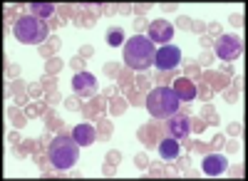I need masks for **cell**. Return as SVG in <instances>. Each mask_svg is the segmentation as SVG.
Instances as JSON below:
<instances>
[{"label": "cell", "instance_id": "1", "mask_svg": "<svg viewBox=\"0 0 248 181\" xmlns=\"http://www.w3.org/2000/svg\"><path fill=\"white\" fill-rule=\"evenodd\" d=\"M124 65L137 70V72H144V70H149L154 65V43L149 37H144V35H132L127 43H124Z\"/></svg>", "mask_w": 248, "mask_h": 181}, {"label": "cell", "instance_id": "2", "mask_svg": "<svg viewBox=\"0 0 248 181\" xmlns=\"http://www.w3.org/2000/svg\"><path fill=\"white\" fill-rule=\"evenodd\" d=\"M47 156H50V164L60 171L65 169H72L79 159V144L75 142L72 136H65L60 134L50 142V149H47Z\"/></svg>", "mask_w": 248, "mask_h": 181}, {"label": "cell", "instance_id": "3", "mask_svg": "<svg viewBox=\"0 0 248 181\" xmlns=\"http://www.w3.org/2000/svg\"><path fill=\"white\" fill-rule=\"evenodd\" d=\"M147 109L154 119H169L179 112V97L169 87H156L147 94Z\"/></svg>", "mask_w": 248, "mask_h": 181}, {"label": "cell", "instance_id": "4", "mask_svg": "<svg viewBox=\"0 0 248 181\" xmlns=\"http://www.w3.org/2000/svg\"><path fill=\"white\" fill-rule=\"evenodd\" d=\"M47 25H45V20H40L35 15H23L15 23L13 28V35L17 43H23V45H40V43H45V37H47Z\"/></svg>", "mask_w": 248, "mask_h": 181}, {"label": "cell", "instance_id": "5", "mask_svg": "<svg viewBox=\"0 0 248 181\" xmlns=\"http://www.w3.org/2000/svg\"><path fill=\"white\" fill-rule=\"evenodd\" d=\"M214 50H216V55H218L221 60H226V62H233V60H238L241 52H243V43H241L238 35H223V37L216 40Z\"/></svg>", "mask_w": 248, "mask_h": 181}, {"label": "cell", "instance_id": "6", "mask_svg": "<svg viewBox=\"0 0 248 181\" xmlns=\"http://www.w3.org/2000/svg\"><path fill=\"white\" fill-rule=\"evenodd\" d=\"M179 62H181V50L174 45H161L154 55V67L161 72H169V70L179 67Z\"/></svg>", "mask_w": 248, "mask_h": 181}, {"label": "cell", "instance_id": "7", "mask_svg": "<svg viewBox=\"0 0 248 181\" xmlns=\"http://www.w3.org/2000/svg\"><path fill=\"white\" fill-rule=\"evenodd\" d=\"M72 92L77 97H92L97 92V77L90 72H79L72 77Z\"/></svg>", "mask_w": 248, "mask_h": 181}, {"label": "cell", "instance_id": "8", "mask_svg": "<svg viewBox=\"0 0 248 181\" xmlns=\"http://www.w3.org/2000/svg\"><path fill=\"white\" fill-rule=\"evenodd\" d=\"M174 37V25L169 23V20H154V23L149 25V40L152 43H169V40Z\"/></svg>", "mask_w": 248, "mask_h": 181}, {"label": "cell", "instance_id": "9", "mask_svg": "<svg viewBox=\"0 0 248 181\" xmlns=\"http://www.w3.org/2000/svg\"><path fill=\"white\" fill-rule=\"evenodd\" d=\"M167 129L171 132V136L176 139V142L179 139H186L189 132H191V119L184 117V114H174V117L167 119Z\"/></svg>", "mask_w": 248, "mask_h": 181}, {"label": "cell", "instance_id": "10", "mask_svg": "<svg viewBox=\"0 0 248 181\" xmlns=\"http://www.w3.org/2000/svg\"><path fill=\"white\" fill-rule=\"evenodd\" d=\"M201 169L209 176H221L226 169H229V162H226V156H221V154H209L201 162Z\"/></svg>", "mask_w": 248, "mask_h": 181}, {"label": "cell", "instance_id": "11", "mask_svg": "<svg viewBox=\"0 0 248 181\" xmlns=\"http://www.w3.org/2000/svg\"><path fill=\"white\" fill-rule=\"evenodd\" d=\"M174 94L179 97V102H194L196 94H199V90L194 87L191 79L181 77V79H176V82H174Z\"/></svg>", "mask_w": 248, "mask_h": 181}, {"label": "cell", "instance_id": "12", "mask_svg": "<svg viewBox=\"0 0 248 181\" xmlns=\"http://www.w3.org/2000/svg\"><path fill=\"white\" fill-rule=\"evenodd\" d=\"M94 127L92 124H77L75 129H72V139L79 144V147H90L92 142H94Z\"/></svg>", "mask_w": 248, "mask_h": 181}, {"label": "cell", "instance_id": "13", "mask_svg": "<svg viewBox=\"0 0 248 181\" xmlns=\"http://www.w3.org/2000/svg\"><path fill=\"white\" fill-rule=\"evenodd\" d=\"M179 142L174 136H169V139H161V144H159V156L164 159V162H174V159L179 156Z\"/></svg>", "mask_w": 248, "mask_h": 181}, {"label": "cell", "instance_id": "14", "mask_svg": "<svg viewBox=\"0 0 248 181\" xmlns=\"http://www.w3.org/2000/svg\"><path fill=\"white\" fill-rule=\"evenodd\" d=\"M30 10L35 13V17L45 20V17H50V15L55 13V5H50V3H32V5H30Z\"/></svg>", "mask_w": 248, "mask_h": 181}, {"label": "cell", "instance_id": "15", "mask_svg": "<svg viewBox=\"0 0 248 181\" xmlns=\"http://www.w3.org/2000/svg\"><path fill=\"white\" fill-rule=\"evenodd\" d=\"M107 43H109L112 47H119V45L124 43V32H122L119 28H114V30H109V35H107Z\"/></svg>", "mask_w": 248, "mask_h": 181}]
</instances>
